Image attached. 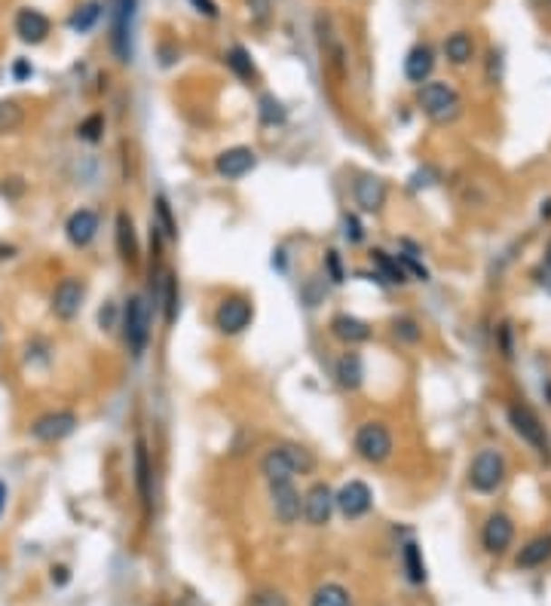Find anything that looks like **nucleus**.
<instances>
[{"label":"nucleus","mask_w":551,"mask_h":606,"mask_svg":"<svg viewBox=\"0 0 551 606\" xmlns=\"http://www.w3.org/2000/svg\"><path fill=\"white\" fill-rule=\"evenodd\" d=\"M251 319H255V303H251L248 297H242V294L224 297V301L218 303V310H215V328L221 331V334H227V337L242 334V331L251 325Z\"/></svg>","instance_id":"nucleus-10"},{"label":"nucleus","mask_w":551,"mask_h":606,"mask_svg":"<svg viewBox=\"0 0 551 606\" xmlns=\"http://www.w3.org/2000/svg\"><path fill=\"white\" fill-rule=\"evenodd\" d=\"M163 306H166V328H172L178 322V310H181V294H178V276H175V273H166Z\"/></svg>","instance_id":"nucleus-33"},{"label":"nucleus","mask_w":551,"mask_h":606,"mask_svg":"<svg viewBox=\"0 0 551 606\" xmlns=\"http://www.w3.org/2000/svg\"><path fill=\"white\" fill-rule=\"evenodd\" d=\"M432 71H435V53H432V46H429V43H417L408 53V59H404V77H408V83H413V86H423V83H429Z\"/></svg>","instance_id":"nucleus-22"},{"label":"nucleus","mask_w":551,"mask_h":606,"mask_svg":"<svg viewBox=\"0 0 551 606\" xmlns=\"http://www.w3.org/2000/svg\"><path fill=\"white\" fill-rule=\"evenodd\" d=\"M135 487H138V496H141L144 512L150 515V508H153V463H150L148 441L144 438L135 441Z\"/></svg>","instance_id":"nucleus-19"},{"label":"nucleus","mask_w":551,"mask_h":606,"mask_svg":"<svg viewBox=\"0 0 551 606\" xmlns=\"http://www.w3.org/2000/svg\"><path fill=\"white\" fill-rule=\"evenodd\" d=\"M371 264L377 266L380 279L389 282V285H404V282H408V270L401 266V261L392 255H386L383 248H374V252H371Z\"/></svg>","instance_id":"nucleus-27"},{"label":"nucleus","mask_w":551,"mask_h":606,"mask_svg":"<svg viewBox=\"0 0 551 606\" xmlns=\"http://www.w3.org/2000/svg\"><path fill=\"white\" fill-rule=\"evenodd\" d=\"M257 168V153L246 148V144H237V148H227L215 157V172L224 178V181H239L248 172Z\"/></svg>","instance_id":"nucleus-15"},{"label":"nucleus","mask_w":551,"mask_h":606,"mask_svg":"<svg viewBox=\"0 0 551 606\" xmlns=\"http://www.w3.org/2000/svg\"><path fill=\"white\" fill-rule=\"evenodd\" d=\"M542 264H546V270L551 273V239H548V245H546V257H542Z\"/></svg>","instance_id":"nucleus-51"},{"label":"nucleus","mask_w":551,"mask_h":606,"mask_svg":"<svg viewBox=\"0 0 551 606\" xmlns=\"http://www.w3.org/2000/svg\"><path fill=\"white\" fill-rule=\"evenodd\" d=\"M102 230V217L95 208H77V212L68 215V221H64V236L74 248H89L95 242Z\"/></svg>","instance_id":"nucleus-17"},{"label":"nucleus","mask_w":551,"mask_h":606,"mask_svg":"<svg viewBox=\"0 0 551 606\" xmlns=\"http://www.w3.org/2000/svg\"><path fill=\"white\" fill-rule=\"evenodd\" d=\"M515 543V521L506 512H490L481 527V548L493 557L506 554Z\"/></svg>","instance_id":"nucleus-11"},{"label":"nucleus","mask_w":551,"mask_h":606,"mask_svg":"<svg viewBox=\"0 0 551 606\" xmlns=\"http://www.w3.org/2000/svg\"><path fill=\"white\" fill-rule=\"evenodd\" d=\"M270 508H273V518L279 524H285V527L301 521L304 496L297 493L295 481H276V484H270Z\"/></svg>","instance_id":"nucleus-12"},{"label":"nucleus","mask_w":551,"mask_h":606,"mask_svg":"<svg viewBox=\"0 0 551 606\" xmlns=\"http://www.w3.org/2000/svg\"><path fill=\"white\" fill-rule=\"evenodd\" d=\"M10 261V257H15V245H0V261Z\"/></svg>","instance_id":"nucleus-49"},{"label":"nucleus","mask_w":551,"mask_h":606,"mask_svg":"<svg viewBox=\"0 0 551 606\" xmlns=\"http://www.w3.org/2000/svg\"><path fill=\"white\" fill-rule=\"evenodd\" d=\"M59 579V585H64V582H68V570L64 567H53V582Z\"/></svg>","instance_id":"nucleus-47"},{"label":"nucleus","mask_w":551,"mask_h":606,"mask_svg":"<svg viewBox=\"0 0 551 606\" xmlns=\"http://www.w3.org/2000/svg\"><path fill=\"white\" fill-rule=\"evenodd\" d=\"M190 4H193V10H197L199 15H206V19H218V15H221L215 0H190Z\"/></svg>","instance_id":"nucleus-44"},{"label":"nucleus","mask_w":551,"mask_h":606,"mask_svg":"<svg viewBox=\"0 0 551 606\" xmlns=\"http://www.w3.org/2000/svg\"><path fill=\"white\" fill-rule=\"evenodd\" d=\"M536 4H539V10H542V13L551 15V0H536Z\"/></svg>","instance_id":"nucleus-52"},{"label":"nucleus","mask_w":551,"mask_h":606,"mask_svg":"<svg viewBox=\"0 0 551 606\" xmlns=\"http://www.w3.org/2000/svg\"><path fill=\"white\" fill-rule=\"evenodd\" d=\"M310 606H353V597L337 582H325L322 588H315Z\"/></svg>","instance_id":"nucleus-30"},{"label":"nucleus","mask_w":551,"mask_h":606,"mask_svg":"<svg viewBox=\"0 0 551 606\" xmlns=\"http://www.w3.org/2000/svg\"><path fill=\"white\" fill-rule=\"evenodd\" d=\"M315 31H319V50H322V62H325V68L334 74V80H343L346 68H350L343 37L337 34L334 22H331L328 15H319V19H315Z\"/></svg>","instance_id":"nucleus-8"},{"label":"nucleus","mask_w":551,"mask_h":606,"mask_svg":"<svg viewBox=\"0 0 551 606\" xmlns=\"http://www.w3.org/2000/svg\"><path fill=\"white\" fill-rule=\"evenodd\" d=\"M102 19V4L99 0H86V4H80L74 13H71L68 25L71 31H77V34H86V31L95 28V22Z\"/></svg>","instance_id":"nucleus-28"},{"label":"nucleus","mask_w":551,"mask_h":606,"mask_svg":"<svg viewBox=\"0 0 551 606\" xmlns=\"http://www.w3.org/2000/svg\"><path fill=\"white\" fill-rule=\"evenodd\" d=\"M120 328H123V341L126 350L141 359L148 352L150 343V303L144 294H132L123 306V319H120Z\"/></svg>","instance_id":"nucleus-5"},{"label":"nucleus","mask_w":551,"mask_h":606,"mask_svg":"<svg viewBox=\"0 0 551 606\" xmlns=\"http://www.w3.org/2000/svg\"><path fill=\"white\" fill-rule=\"evenodd\" d=\"M6 499H10V487L0 481V518H4V512H6Z\"/></svg>","instance_id":"nucleus-45"},{"label":"nucleus","mask_w":551,"mask_h":606,"mask_svg":"<svg viewBox=\"0 0 551 606\" xmlns=\"http://www.w3.org/2000/svg\"><path fill=\"white\" fill-rule=\"evenodd\" d=\"M315 468V457L301 444H276L261 459V475L266 484L276 481H295L297 475H306Z\"/></svg>","instance_id":"nucleus-1"},{"label":"nucleus","mask_w":551,"mask_h":606,"mask_svg":"<svg viewBox=\"0 0 551 606\" xmlns=\"http://www.w3.org/2000/svg\"><path fill=\"white\" fill-rule=\"evenodd\" d=\"M77 139L80 141H89V144H99L104 139V117L102 114L86 117L83 123L77 126Z\"/></svg>","instance_id":"nucleus-36"},{"label":"nucleus","mask_w":551,"mask_h":606,"mask_svg":"<svg viewBox=\"0 0 551 606\" xmlns=\"http://www.w3.org/2000/svg\"><path fill=\"white\" fill-rule=\"evenodd\" d=\"M102 328H113V306H108V313L102 310Z\"/></svg>","instance_id":"nucleus-46"},{"label":"nucleus","mask_w":551,"mask_h":606,"mask_svg":"<svg viewBox=\"0 0 551 606\" xmlns=\"http://www.w3.org/2000/svg\"><path fill=\"white\" fill-rule=\"evenodd\" d=\"M132 19H135V0H117L113 6V34L111 46L117 62H132Z\"/></svg>","instance_id":"nucleus-14"},{"label":"nucleus","mask_w":551,"mask_h":606,"mask_svg":"<svg viewBox=\"0 0 551 606\" xmlns=\"http://www.w3.org/2000/svg\"><path fill=\"white\" fill-rule=\"evenodd\" d=\"M444 59H448L453 68H466L475 59V40L469 31H453L444 40Z\"/></svg>","instance_id":"nucleus-26"},{"label":"nucleus","mask_w":551,"mask_h":606,"mask_svg":"<svg viewBox=\"0 0 551 606\" xmlns=\"http://www.w3.org/2000/svg\"><path fill=\"white\" fill-rule=\"evenodd\" d=\"M401 563H404V572H408V579L413 582V585H423V582L429 579L423 552H420L417 543H408L401 548Z\"/></svg>","instance_id":"nucleus-29"},{"label":"nucleus","mask_w":551,"mask_h":606,"mask_svg":"<svg viewBox=\"0 0 551 606\" xmlns=\"http://www.w3.org/2000/svg\"><path fill=\"white\" fill-rule=\"evenodd\" d=\"M325 270H328V279L334 282V285H343L346 282V273H343V264H340V255L331 248L325 252Z\"/></svg>","instance_id":"nucleus-42"},{"label":"nucleus","mask_w":551,"mask_h":606,"mask_svg":"<svg viewBox=\"0 0 551 606\" xmlns=\"http://www.w3.org/2000/svg\"><path fill=\"white\" fill-rule=\"evenodd\" d=\"M246 606H291L288 597L282 592H276V588H261V592H255L248 597Z\"/></svg>","instance_id":"nucleus-39"},{"label":"nucleus","mask_w":551,"mask_h":606,"mask_svg":"<svg viewBox=\"0 0 551 606\" xmlns=\"http://www.w3.org/2000/svg\"><path fill=\"white\" fill-rule=\"evenodd\" d=\"M0 334H4V331H0Z\"/></svg>","instance_id":"nucleus-53"},{"label":"nucleus","mask_w":551,"mask_h":606,"mask_svg":"<svg viewBox=\"0 0 551 606\" xmlns=\"http://www.w3.org/2000/svg\"><path fill=\"white\" fill-rule=\"evenodd\" d=\"M417 104L435 126H450L463 117V99H459L457 89L444 83V80H429V83L420 86Z\"/></svg>","instance_id":"nucleus-2"},{"label":"nucleus","mask_w":551,"mask_h":606,"mask_svg":"<svg viewBox=\"0 0 551 606\" xmlns=\"http://www.w3.org/2000/svg\"><path fill=\"white\" fill-rule=\"evenodd\" d=\"M86 303V282L80 276H64L59 285L53 288L50 297V313L59 322H74Z\"/></svg>","instance_id":"nucleus-9"},{"label":"nucleus","mask_w":551,"mask_h":606,"mask_svg":"<svg viewBox=\"0 0 551 606\" xmlns=\"http://www.w3.org/2000/svg\"><path fill=\"white\" fill-rule=\"evenodd\" d=\"M246 6H248V19L255 22L257 28L270 25V15H273V4H270V0H246Z\"/></svg>","instance_id":"nucleus-40"},{"label":"nucleus","mask_w":551,"mask_h":606,"mask_svg":"<svg viewBox=\"0 0 551 606\" xmlns=\"http://www.w3.org/2000/svg\"><path fill=\"white\" fill-rule=\"evenodd\" d=\"M551 561V533H539L530 543H524V548L517 552L515 563L517 570H539Z\"/></svg>","instance_id":"nucleus-23"},{"label":"nucleus","mask_w":551,"mask_h":606,"mask_svg":"<svg viewBox=\"0 0 551 606\" xmlns=\"http://www.w3.org/2000/svg\"><path fill=\"white\" fill-rule=\"evenodd\" d=\"M157 227L166 233V239H178V224H175V217H172V208H169V202H166V197H157Z\"/></svg>","instance_id":"nucleus-37"},{"label":"nucleus","mask_w":551,"mask_h":606,"mask_svg":"<svg viewBox=\"0 0 551 606\" xmlns=\"http://www.w3.org/2000/svg\"><path fill=\"white\" fill-rule=\"evenodd\" d=\"M508 478V459L497 447H484L478 450L469 463V487L481 496H490V493L502 490V484Z\"/></svg>","instance_id":"nucleus-4"},{"label":"nucleus","mask_w":551,"mask_h":606,"mask_svg":"<svg viewBox=\"0 0 551 606\" xmlns=\"http://www.w3.org/2000/svg\"><path fill=\"white\" fill-rule=\"evenodd\" d=\"M22 123H25V111H22V104L13 99L0 101V135L15 132V129H22Z\"/></svg>","instance_id":"nucleus-34"},{"label":"nucleus","mask_w":551,"mask_h":606,"mask_svg":"<svg viewBox=\"0 0 551 606\" xmlns=\"http://www.w3.org/2000/svg\"><path fill=\"white\" fill-rule=\"evenodd\" d=\"M334 505L346 521H359L374 508V493L364 481H346L343 487L334 493Z\"/></svg>","instance_id":"nucleus-13"},{"label":"nucleus","mask_w":551,"mask_h":606,"mask_svg":"<svg viewBox=\"0 0 551 606\" xmlns=\"http://www.w3.org/2000/svg\"><path fill=\"white\" fill-rule=\"evenodd\" d=\"M353 199L362 212L377 215V212H383V206L389 199V188L380 175H362L359 181L353 184Z\"/></svg>","instance_id":"nucleus-18"},{"label":"nucleus","mask_w":551,"mask_h":606,"mask_svg":"<svg viewBox=\"0 0 551 606\" xmlns=\"http://www.w3.org/2000/svg\"><path fill=\"white\" fill-rule=\"evenodd\" d=\"M539 217H542V221H551V199H546V202H542V208H539Z\"/></svg>","instance_id":"nucleus-48"},{"label":"nucleus","mask_w":551,"mask_h":606,"mask_svg":"<svg viewBox=\"0 0 551 606\" xmlns=\"http://www.w3.org/2000/svg\"><path fill=\"white\" fill-rule=\"evenodd\" d=\"M334 377H337L340 390H346V392L362 390V383H364V361H362V355L359 352H343V355H340Z\"/></svg>","instance_id":"nucleus-24"},{"label":"nucleus","mask_w":551,"mask_h":606,"mask_svg":"<svg viewBox=\"0 0 551 606\" xmlns=\"http://www.w3.org/2000/svg\"><path fill=\"white\" fill-rule=\"evenodd\" d=\"M113 227H117V252H120V261L135 266L138 264V239H135V224L132 217L126 212H117V221H113Z\"/></svg>","instance_id":"nucleus-25"},{"label":"nucleus","mask_w":551,"mask_h":606,"mask_svg":"<svg viewBox=\"0 0 551 606\" xmlns=\"http://www.w3.org/2000/svg\"><path fill=\"white\" fill-rule=\"evenodd\" d=\"M28 74H31V68H28L25 62H19V64H15V77H28Z\"/></svg>","instance_id":"nucleus-50"},{"label":"nucleus","mask_w":551,"mask_h":606,"mask_svg":"<svg viewBox=\"0 0 551 606\" xmlns=\"http://www.w3.org/2000/svg\"><path fill=\"white\" fill-rule=\"evenodd\" d=\"M80 426V417L74 410H46V414H40L34 423H31L28 435L40 444H59L64 438H71V435L77 432Z\"/></svg>","instance_id":"nucleus-7"},{"label":"nucleus","mask_w":551,"mask_h":606,"mask_svg":"<svg viewBox=\"0 0 551 606\" xmlns=\"http://www.w3.org/2000/svg\"><path fill=\"white\" fill-rule=\"evenodd\" d=\"M224 59H227V68H230L239 80H255L257 71H255V62H251V55H248L246 46H233V50L227 53Z\"/></svg>","instance_id":"nucleus-32"},{"label":"nucleus","mask_w":551,"mask_h":606,"mask_svg":"<svg viewBox=\"0 0 551 606\" xmlns=\"http://www.w3.org/2000/svg\"><path fill=\"white\" fill-rule=\"evenodd\" d=\"M334 490L325 481H315L304 496V518L310 527H325L334 515Z\"/></svg>","instance_id":"nucleus-16"},{"label":"nucleus","mask_w":551,"mask_h":606,"mask_svg":"<svg viewBox=\"0 0 551 606\" xmlns=\"http://www.w3.org/2000/svg\"><path fill=\"white\" fill-rule=\"evenodd\" d=\"M392 337L399 343L413 346V343L423 341V325H420V322L413 319V316H395L392 319Z\"/></svg>","instance_id":"nucleus-31"},{"label":"nucleus","mask_w":551,"mask_h":606,"mask_svg":"<svg viewBox=\"0 0 551 606\" xmlns=\"http://www.w3.org/2000/svg\"><path fill=\"white\" fill-rule=\"evenodd\" d=\"M50 19H46L40 10H31V6H25V10H19V15H15V34H19L22 43L28 46H37L44 43L46 37H50Z\"/></svg>","instance_id":"nucleus-20"},{"label":"nucleus","mask_w":551,"mask_h":606,"mask_svg":"<svg viewBox=\"0 0 551 606\" xmlns=\"http://www.w3.org/2000/svg\"><path fill=\"white\" fill-rule=\"evenodd\" d=\"M353 447L355 454H359V459H364L368 466H383L386 459L392 457L395 441L383 419H368V423H362L359 429H355Z\"/></svg>","instance_id":"nucleus-6"},{"label":"nucleus","mask_w":551,"mask_h":606,"mask_svg":"<svg viewBox=\"0 0 551 606\" xmlns=\"http://www.w3.org/2000/svg\"><path fill=\"white\" fill-rule=\"evenodd\" d=\"M488 80H490V86H499V80H502V55L497 50H490V55H488Z\"/></svg>","instance_id":"nucleus-43"},{"label":"nucleus","mask_w":551,"mask_h":606,"mask_svg":"<svg viewBox=\"0 0 551 606\" xmlns=\"http://www.w3.org/2000/svg\"><path fill=\"white\" fill-rule=\"evenodd\" d=\"M506 417H508V426H512V432L517 438H521L542 463H551V438H548V429L539 419L536 410H533L527 401H512L506 410Z\"/></svg>","instance_id":"nucleus-3"},{"label":"nucleus","mask_w":551,"mask_h":606,"mask_svg":"<svg viewBox=\"0 0 551 606\" xmlns=\"http://www.w3.org/2000/svg\"><path fill=\"white\" fill-rule=\"evenodd\" d=\"M261 108H257V114H261V123L264 126H276V123H285V117H288V111L282 108V101L279 99H273V95H264L261 101Z\"/></svg>","instance_id":"nucleus-35"},{"label":"nucleus","mask_w":551,"mask_h":606,"mask_svg":"<svg viewBox=\"0 0 551 606\" xmlns=\"http://www.w3.org/2000/svg\"><path fill=\"white\" fill-rule=\"evenodd\" d=\"M331 334H334L337 341L346 343V346H359V343H368L371 337H374V328H371L368 322L359 319V316L340 313V316L331 319Z\"/></svg>","instance_id":"nucleus-21"},{"label":"nucleus","mask_w":551,"mask_h":606,"mask_svg":"<svg viewBox=\"0 0 551 606\" xmlns=\"http://www.w3.org/2000/svg\"><path fill=\"white\" fill-rule=\"evenodd\" d=\"M343 239L350 242V245H359V242H364V227H362L359 215H353V212L343 215Z\"/></svg>","instance_id":"nucleus-41"},{"label":"nucleus","mask_w":551,"mask_h":606,"mask_svg":"<svg viewBox=\"0 0 551 606\" xmlns=\"http://www.w3.org/2000/svg\"><path fill=\"white\" fill-rule=\"evenodd\" d=\"M497 350L506 361L515 359V328H512V322H499L497 325Z\"/></svg>","instance_id":"nucleus-38"}]
</instances>
